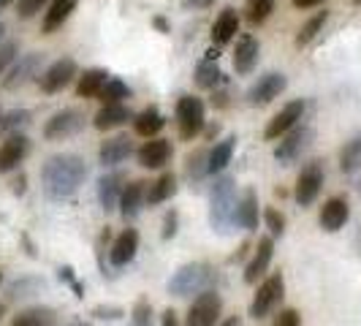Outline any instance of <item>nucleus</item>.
Masks as SVG:
<instances>
[{
    "mask_svg": "<svg viewBox=\"0 0 361 326\" xmlns=\"http://www.w3.org/2000/svg\"><path fill=\"white\" fill-rule=\"evenodd\" d=\"M85 180H87V163L73 152L52 155L41 166V185H44V193L52 201L71 199L85 185Z\"/></svg>",
    "mask_w": 361,
    "mask_h": 326,
    "instance_id": "nucleus-1",
    "label": "nucleus"
},
{
    "mask_svg": "<svg viewBox=\"0 0 361 326\" xmlns=\"http://www.w3.org/2000/svg\"><path fill=\"white\" fill-rule=\"evenodd\" d=\"M236 180L228 174H217L209 188V226L220 236H231L236 229Z\"/></svg>",
    "mask_w": 361,
    "mask_h": 326,
    "instance_id": "nucleus-2",
    "label": "nucleus"
},
{
    "mask_svg": "<svg viewBox=\"0 0 361 326\" xmlns=\"http://www.w3.org/2000/svg\"><path fill=\"white\" fill-rule=\"evenodd\" d=\"M217 280L215 267L204 264V261H193V264H182L180 270L169 277V294L174 296H199L201 291L212 289Z\"/></svg>",
    "mask_w": 361,
    "mask_h": 326,
    "instance_id": "nucleus-3",
    "label": "nucleus"
},
{
    "mask_svg": "<svg viewBox=\"0 0 361 326\" xmlns=\"http://www.w3.org/2000/svg\"><path fill=\"white\" fill-rule=\"evenodd\" d=\"M283 296H286V277H283V272H271V274H267L261 280V286L255 289L253 302H250V315H253L255 321L269 318L271 313L280 308Z\"/></svg>",
    "mask_w": 361,
    "mask_h": 326,
    "instance_id": "nucleus-4",
    "label": "nucleus"
},
{
    "mask_svg": "<svg viewBox=\"0 0 361 326\" xmlns=\"http://www.w3.org/2000/svg\"><path fill=\"white\" fill-rule=\"evenodd\" d=\"M312 139H315V128L299 123V126L290 128L288 133L277 142V147H274V161L280 163V166H293L312 147Z\"/></svg>",
    "mask_w": 361,
    "mask_h": 326,
    "instance_id": "nucleus-5",
    "label": "nucleus"
},
{
    "mask_svg": "<svg viewBox=\"0 0 361 326\" xmlns=\"http://www.w3.org/2000/svg\"><path fill=\"white\" fill-rule=\"evenodd\" d=\"M207 126V111L204 101L196 95H182L177 101V128H180L182 142H193Z\"/></svg>",
    "mask_w": 361,
    "mask_h": 326,
    "instance_id": "nucleus-6",
    "label": "nucleus"
},
{
    "mask_svg": "<svg viewBox=\"0 0 361 326\" xmlns=\"http://www.w3.org/2000/svg\"><path fill=\"white\" fill-rule=\"evenodd\" d=\"M220 313H223V296L215 289L201 291L188 308L185 326H215Z\"/></svg>",
    "mask_w": 361,
    "mask_h": 326,
    "instance_id": "nucleus-7",
    "label": "nucleus"
},
{
    "mask_svg": "<svg viewBox=\"0 0 361 326\" xmlns=\"http://www.w3.org/2000/svg\"><path fill=\"white\" fill-rule=\"evenodd\" d=\"M41 66H44V52H27L22 54L19 60L11 63V68L6 71L3 76V87L6 90H19V87H25V85H30V82H36L41 79Z\"/></svg>",
    "mask_w": 361,
    "mask_h": 326,
    "instance_id": "nucleus-8",
    "label": "nucleus"
},
{
    "mask_svg": "<svg viewBox=\"0 0 361 326\" xmlns=\"http://www.w3.org/2000/svg\"><path fill=\"white\" fill-rule=\"evenodd\" d=\"M326 171L321 161H310L305 163V169L299 171L296 185H293V199L299 207H310L312 201L321 196V188H324Z\"/></svg>",
    "mask_w": 361,
    "mask_h": 326,
    "instance_id": "nucleus-9",
    "label": "nucleus"
},
{
    "mask_svg": "<svg viewBox=\"0 0 361 326\" xmlns=\"http://www.w3.org/2000/svg\"><path fill=\"white\" fill-rule=\"evenodd\" d=\"M85 128V114L79 109H60L44 123V139L47 142H63L71 139Z\"/></svg>",
    "mask_w": 361,
    "mask_h": 326,
    "instance_id": "nucleus-10",
    "label": "nucleus"
},
{
    "mask_svg": "<svg viewBox=\"0 0 361 326\" xmlns=\"http://www.w3.org/2000/svg\"><path fill=\"white\" fill-rule=\"evenodd\" d=\"M76 71L79 68H76V60L73 57H60V60H54L52 66L44 68L38 85H41V90L47 92V95H54V92L66 90L71 85L73 79H76Z\"/></svg>",
    "mask_w": 361,
    "mask_h": 326,
    "instance_id": "nucleus-11",
    "label": "nucleus"
},
{
    "mask_svg": "<svg viewBox=\"0 0 361 326\" xmlns=\"http://www.w3.org/2000/svg\"><path fill=\"white\" fill-rule=\"evenodd\" d=\"M286 87H288V76L286 73L280 71L264 73V76H258V82L247 90V104L250 107H267L274 98H280L286 92Z\"/></svg>",
    "mask_w": 361,
    "mask_h": 326,
    "instance_id": "nucleus-12",
    "label": "nucleus"
},
{
    "mask_svg": "<svg viewBox=\"0 0 361 326\" xmlns=\"http://www.w3.org/2000/svg\"><path fill=\"white\" fill-rule=\"evenodd\" d=\"M305 111H307V104L302 101V98H296V101H290L286 107L280 109L274 117L269 120V126L264 131V136L269 139V142H277V139H283L286 133H288L290 128H296L302 123V117H305Z\"/></svg>",
    "mask_w": 361,
    "mask_h": 326,
    "instance_id": "nucleus-13",
    "label": "nucleus"
},
{
    "mask_svg": "<svg viewBox=\"0 0 361 326\" xmlns=\"http://www.w3.org/2000/svg\"><path fill=\"white\" fill-rule=\"evenodd\" d=\"M271 258H274V236H258V242H255V250L250 255V261H247V267H245V283L247 286H255L267 270H269Z\"/></svg>",
    "mask_w": 361,
    "mask_h": 326,
    "instance_id": "nucleus-14",
    "label": "nucleus"
},
{
    "mask_svg": "<svg viewBox=\"0 0 361 326\" xmlns=\"http://www.w3.org/2000/svg\"><path fill=\"white\" fill-rule=\"evenodd\" d=\"M174 150H171V142L169 139H147L145 145L136 150V158H139V166L145 169H166L169 161H171Z\"/></svg>",
    "mask_w": 361,
    "mask_h": 326,
    "instance_id": "nucleus-15",
    "label": "nucleus"
},
{
    "mask_svg": "<svg viewBox=\"0 0 361 326\" xmlns=\"http://www.w3.org/2000/svg\"><path fill=\"white\" fill-rule=\"evenodd\" d=\"M30 152V139L25 133H14L0 145V174L14 171L19 163L27 158Z\"/></svg>",
    "mask_w": 361,
    "mask_h": 326,
    "instance_id": "nucleus-16",
    "label": "nucleus"
},
{
    "mask_svg": "<svg viewBox=\"0 0 361 326\" xmlns=\"http://www.w3.org/2000/svg\"><path fill=\"white\" fill-rule=\"evenodd\" d=\"M147 185L149 182L145 180L126 182L123 196H120V215L126 217V220H136V217L142 215V210H145L147 204Z\"/></svg>",
    "mask_w": 361,
    "mask_h": 326,
    "instance_id": "nucleus-17",
    "label": "nucleus"
},
{
    "mask_svg": "<svg viewBox=\"0 0 361 326\" xmlns=\"http://www.w3.org/2000/svg\"><path fill=\"white\" fill-rule=\"evenodd\" d=\"M258 57H261V44L255 36H239L234 47V71L239 76H247L253 73V68L258 66Z\"/></svg>",
    "mask_w": 361,
    "mask_h": 326,
    "instance_id": "nucleus-18",
    "label": "nucleus"
},
{
    "mask_svg": "<svg viewBox=\"0 0 361 326\" xmlns=\"http://www.w3.org/2000/svg\"><path fill=\"white\" fill-rule=\"evenodd\" d=\"M348 217H350V207H348V201H345L343 196H331V199L324 201L321 215H318V223H321V229H324V231L334 234V231H340L345 223H348Z\"/></svg>",
    "mask_w": 361,
    "mask_h": 326,
    "instance_id": "nucleus-19",
    "label": "nucleus"
},
{
    "mask_svg": "<svg viewBox=\"0 0 361 326\" xmlns=\"http://www.w3.org/2000/svg\"><path fill=\"white\" fill-rule=\"evenodd\" d=\"M130 155H133V145H130V139L123 136V133L120 136H111V139H106L104 145L98 147V163L104 169H114V166L126 163Z\"/></svg>",
    "mask_w": 361,
    "mask_h": 326,
    "instance_id": "nucleus-20",
    "label": "nucleus"
},
{
    "mask_svg": "<svg viewBox=\"0 0 361 326\" xmlns=\"http://www.w3.org/2000/svg\"><path fill=\"white\" fill-rule=\"evenodd\" d=\"M139 250V231L136 229H126L123 234H117V239L111 242V250H109V264L111 267H126L136 258Z\"/></svg>",
    "mask_w": 361,
    "mask_h": 326,
    "instance_id": "nucleus-21",
    "label": "nucleus"
},
{
    "mask_svg": "<svg viewBox=\"0 0 361 326\" xmlns=\"http://www.w3.org/2000/svg\"><path fill=\"white\" fill-rule=\"evenodd\" d=\"M123 188H126V177L120 171H109L98 180V204L104 212H114L120 207Z\"/></svg>",
    "mask_w": 361,
    "mask_h": 326,
    "instance_id": "nucleus-22",
    "label": "nucleus"
},
{
    "mask_svg": "<svg viewBox=\"0 0 361 326\" xmlns=\"http://www.w3.org/2000/svg\"><path fill=\"white\" fill-rule=\"evenodd\" d=\"M79 0H49L47 11H44V22H41V33L44 36H52L54 30H60L66 25V19L76 11Z\"/></svg>",
    "mask_w": 361,
    "mask_h": 326,
    "instance_id": "nucleus-23",
    "label": "nucleus"
},
{
    "mask_svg": "<svg viewBox=\"0 0 361 326\" xmlns=\"http://www.w3.org/2000/svg\"><path fill=\"white\" fill-rule=\"evenodd\" d=\"M258 220H261V204H258V193L253 188H247L239 204H236V226L245 229V231H255L258 229Z\"/></svg>",
    "mask_w": 361,
    "mask_h": 326,
    "instance_id": "nucleus-24",
    "label": "nucleus"
},
{
    "mask_svg": "<svg viewBox=\"0 0 361 326\" xmlns=\"http://www.w3.org/2000/svg\"><path fill=\"white\" fill-rule=\"evenodd\" d=\"M239 33V14H236L234 6H226L220 14H217L215 25H212V44L217 47H223V44H228L231 38Z\"/></svg>",
    "mask_w": 361,
    "mask_h": 326,
    "instance_id": "nucleus-25",
    "label": "nucleus"
},
{
    "mask_svg": "<svg viewBox=\"0 0 361 326\" xmlns=\"http://www.w3.org/2000/svg\"><path fill=\"white\" fill-rule=\"evenodd\" d=\"M128 120H133V111L126 104H104V107L98 109L92 126L98 128V131H111V128L126 126Z\"/></svg>",
    "mask_w": 361,
    "mask_h": 326,
    "instance_id": "nucleus-26",
    "label": "nucleus"
},
{
    "mask_svg": "<svg viewBox=\"0 0 361 326\" xmlns=\"http://www.w3.org/2000/svg\"><path fill=\"white\" fill-rule=\"evenodd\" d=\"M163 126H166V117L161 114L158 107H147L145 111L133 114V131H136V136H142V139H155L163 131Z\"/></svg>",
    "mask_w": 361,
    "mask_h": 326,
    "instance_id": "nucleus-27",
    "label": "nucleus"
},
{
    "mask_svg": "<svg viewBox=\"0 0 361 326\" xmlns=\"http://www.w3.org/2000/svg\"><path fill=\"white\" fill-rule=\"evenodd\" d=\"M196 85H199L201 90H217V85L223 82V71H220V66H217V52L215 49H209L204 60H199V66H196Z\"/></svg>",
    "mask_w": 361,
    "mask_h": 326,
    "instance_id": "nucleus-28",
    "label": "nucleus"
},
{
    "mask_svg": "<svg viewBox=\"0 0 361 326\" xmlns=\"http://www.w3.org/2000/svg\"><path fill=\"white\" fill-rule=\"evenodd\" d=\"M234 150H236V139L234 136H226L223 142H217L212 150H209V158H207V171L215 177V174H223L226 166L231 163L234 158Z\"/></svg>",
    "mask_w": 361,
    "mask_h": 326,
    "instance_id": "nucleus-29",
    "label": "nucleus"
},
{
    "mask_svg": "<svg viewBox=\"0 0 361 326\" xmlns=\"http://www.w3.org/2000/svg\"><path fill=\"white\" fill-rule=\"evenodd\" d=\"M174 193H177V177L171 171H163L158 180L147 185V204L149 207H158V204L171 199Z\"/></svg>",
    "mask_w": 361,
    "mask_h": 326,
    "instance_id": "nucleus-30",
    "label": "nucleus"
},
{
    "mask_svg": "<svg viewBox=\"0 0 361 326\" xmlns=\"http://www.w3.org/2000/svg\"><path fill=\"white\" fill-rule=\"evenodd\" d=\"M109 82L106 68H87L76 82V95L79 98H98V92L104 90V85Z\"/></svg>",
    "mask_w": 361,
    "mask_h": 326,
    "instance_id": "nucleus-31",
    "label": "nucleus"
},
{
    "mask_svg": "<svg viewBox=\"0 0 361 326\" xmlns=\"http://www.w3.org/2000/svg\"><path fill=\"white\" fill-rule=\"evenodd\" d=\"M30 120H33L30 109H8V111H3L0 114V136H14L22 128L30 126Z\"/></svg>",
    "mask_w": 361,
    "mask_h": 326,
    "instance_id": "nucleus-32",
    "label": "nucleus"
},
{
    "mask_svg": "<svg viewBox=\"0 0 361 326\" xmlns=\"http://www.w3.org/2000/svg\"><path fill=\"white\" fill-rule=\"evenodd\" d=\"M207 158H209V152L207 150H193L188 158H185V177L190 185H199L209 171H207Z\"/></svg>",
    "mask_w": 361,
    "mask_h": 326,
    "instance_id": "nucleus-33",
    "label": "nucleus"
},
{
    "mask_svg": "<svg viewBox=\"0 0 361 326\" xmlns=\"http://www.w3.org/2000/svg\"><path fill=\"white\" fill-rule=\"evenodd\" d=\"M54 313L49 308H27L17 313L14 326H52Z\"/></svg>",
    "mask_w": 361,
    "mask_h": 326,
    "instance_id": "nucleus-34",
    "label": "nucleus"
},
{
    "mask_svg": "<svg viewBox=\"0 0 361 326\" xmlns=\"http://www.w3.org/2000/svg\"><path fill=\"white\" fill-rule=\"evenodd\" d=\"M340 169L345 174H356L361 169V136L350 139L340 152Z\"/></svg>",
    "mask_w": 361,
    "mask_h": 326,
    "instance_id": "nucleus-35",
    "label": "nucleus"
},
{
    "mask_svg": "<svg viewBox=\"0 0 361 326\" xmlns=\"http://www.w3.org/2000/svg\"><path fill=\"white\" fill-rule=\"evenodd\" d=\"M326 19H329V11H318V14H312V17L299 28V33H296V47H307L310 41L324 30Z\"/></svg>",
    "mask_w": 361,
    "mask_h": 326,
    "instance_id": "nucleus-36",
    "label": "nucleus"
},
{
    "mask_svg": "<svg viewBox=\"0 0 361 326\" xmlns=\"http://www.w3.org/2000/svg\"><path fill=\"white\" fill-rule=\"evenodd\" d=\"M128 98H130V87L123 79H109L106 85H104V90L98 92L101 104H126Z\"/></svg>",
    "mask_w": 361,
    "mask_h": 326,
    "instance_id": "nucleus-37",
    "label": "nucleus"
},
{
    "mask_svg": "<svg viewBox=\"0 0 361 326\" xmlns=\"http://www.w3.org/2000/svg\"><path fill=\"white\" fill-rule=\"evenodd\" d=\"M274 3L277 0H247L245 3V17H247V22L250 25H264L271 17V11H274Z\"/></svg>",
    "mask_w": 361,
    "mask_h": 326,
    "instance_id": "nucleus-38",
    "label": "nucleus"
},
{
    "mask_svg": "<svg viewBox=\"0 0 361 326\" xmlns=\"http://www.w3.org/2000/svg\"><path fill=\"white\" fill-rule=\"evenodd\" d=\"M264 223H267V229H269L271 236L286 234V215H283L277 207H267V210H264Z\"/></svg>",
    "mask_w": 361,
    "mask_h": 326,
    "instance_id": "nucleus-39",
    "label": "nucleus"
},
{
    "mask_svg": "<svg viewBox=\"0 0 361 326\" xmlns=\"http://www.w3.org/2000/svg\"><path fill=\"white\" fill-rule=\"evenodd\" d=\"M130 321H133V326H152V308H149L147 299H139V302L133 305Z\"/></svg>",
    "mask_w": 361,
    "mask_h": 326,
    "instance_id": "nucleus-40",
    "label": "nucleus"
},
{
    "mask_svg": "<svg viewBox=\"0 0 361 326\" xmlns=\"http://www.w3.org/2000/svg\"><path fill=\"white\" fill-rule=\"evenodd\" d=\"M17 52H19V47L14 41H6V44L0 47V76L11 68V63L17 60Z\"/></svg>",
    "mask_w": 361,
    "mask_h": 326,
    "instance_id": "nucleus-41",
    "label": "nucleus"
},
{
    "mask_svg": "<svg viewBox=\"0 0 361 326\" xmlns=\"http://www.w3.org/2000/svg\"><path fill=\"white\" fill-rule=\"evenodd\" d=\"M271 326H302V315H299V310L286 308L274 315V324Z\"/></svg>",
    "mask_w": 361,
    "mask_h": 326,
    "instance_id": "nucleus-42",
    "label": "nucleus"
},
{
    "mask_svg": "<svg viewBox=\"0 0 361 326\" xmlns=\"http://www.w3.org/2000/svg\"><path fill=\"white\" fill-rule=\"evenodd\" d=\"M177 226H180V212L177 210H169L166 217H163V231H161L163 239H171V236L177 234Z\"/></svg>",
    "mask_w": 361,
    "mask_h": 326,
    "instance_id": "nucleus-43",
    "label": "nucleus"
},
{
    "mask_svg": "<svg viewBox=\"0 0 361 326\" xmlns=\"http://www.w3.org/2000/svg\"><path fill=\"white\" fill-rule=\"evenodd\" d=\"M92 315H95V318H101V321H117V318H123V315H126V310H123V308H106V305H98V308L92 310Z\"/></svg>",
    "mask_w": 361,
    "mask_h": 326,
    "instance_id": "nucleus-44",
    "label": "nucleus"
},
{
    "mask_svg": "<svg viewBox=\"0 0 361 326\" xmlns=\"http://www.w3.org/2000/svg\"><path fill=\"white\" fill-rule=\"evenodd\" d=\"M49 0H19V17L30 19L33 14L41 11V6H47Z\"/></svg>",
    "mask_w": 361,
    "mask_h": 326,
    "instance_id": "nucleus-45",
    "label": "nucleus"
},
{
    "mask_svg": "<svg viewBox=\"0 0 361 326\" xmlns=\"http://www.w3.org/2000/svg\"><path fill=\"white\" fill-rule=\"evenodd\" d=\"M161 326H185L180 321V315L174 313V310L169 308V310H163V315H161Z\"/></svg>",
    "mask_w": 361,
    "mask_h": 326,
    "instance_id": "nucleus-46",
    "label": "nucleus"
},
{
    "mask_svg": "<svg viewBox=\"0 0 361 326\" xmlns=\"http://www.w3.org/2000/svg\"><path fill=\"white\" fill-rule=\"evenodd\" d=\"M60 277H66V280L71 283L73 291H76V296H85V294H82V286H79V283H76V277H73L71 267H63V270H60Z\"/></svg>",
    "mask_w": 361,
    "mask_h": 326,
    "instance_id": "nucleus-47",
    "label": "nucleus"
},
{
    "mask_svg": "<svg viewBox=\"0 0 361 326\" xmlns=\"http://www.w3.org/2000/svg\"><path fill=\"white\" fill-rule=\"evenodd\" d=\"M182 6L185 8H209V6H215V0H182Z\"/></svg>",
    "mask_w": 361,
    "mask_h": 326,
    "instance_id": "nucleus-48",
    "label": "nucleus"
},
{
    "mask_svg": "<svg viewBox=\"0 0 361 326\" xmlns=\"http://www.w3.org/2000/svg\"><path fill=\"white\" fill-rule=\"evenodd\" d=\"M293 3V8H315V6H321V3H326V0H290Z\"/></svg>",
    "mask_w": 361,
    "mask_h": 326,
    "instance_id": "nucleus-49",
    "label": "nucleus"
},
{
    "mask_svg": "<svg viewBox=\"0 0 361 326\" xmlns=\"http://www.w3.org/2000/svg\"><path fill=\"white\" fill-rule=\"evenodd\" d=\"M25 191H27V177H25V174H19L17 180H14V193H17V196H22Z\"/></svg>",
    "mask_w": 361,
    "mask_h": 326,
    "instance_id": "nucleus-50",
    "label": "nucleus"
},
{
    "mask_svg": "<svg viewBox=\"0 0 361 326\" xmlns=\"http://www.w3.org/2000/svg\"><path fill=\"white\" fill-rule=\"evenodd\" d=\"M152 22H155V28H158L161 33H169V30H171V28H169V22H166V19H163V17H155V19H152Z\"/></svg>",
    "mask_w": 361,
    "mask_h": 326,
    "instance_id": "nucleus-51",
    "label": "nucleus"
},
{
    "mask_svg": "<svg viewBox=\"0 0 361 326\" xmlns=\"http://www.w3.org/2000/svg\"><path fill=\"white\" fill-rule=\"evenodd\" d=\"M220 326H242V318H239V315H231V318H226Z\"/></svg>",
    "mask_w": 361,
    "mask_h": 326,
    "instance_id": "nucleus-52",
    "label": "nucleus"
},
{
    "mask_svg": "<svg viewBox=\"0 0 361 326\" xmlns=\"http://www.w3.org/2000/svg\"><path fill=\"white\" fill-rule=\"evenodd\" d=\"M217 133H220V126H209V131H207V139H215Z\"/></svg>",
    "mask_w": 361,
    "mask_h": 326,
    "instance_id": "nucleus-53",
    "label": "nucleus"
},
{
    "mask_svg": "<svg viewBox=\"0 0 361 326\" xmlns=\"http://www.w3.org/2000/svg\"><path fill=\"white\" fill-rule=\"evenodd\" d=\"M247 250H250V245H247V242H245V245H242V248H239V250H236V255H234V258H242V255L247 253Z\"/></svg>",
    "mask_w": 361,
    "mask_h": 326,
    "instance_id": "nucleus-54",
    "label": "nucleus"
},
{
    "mask_svg": "<svg viewBox=\"0 0 361 326\" xmlns=\"http://www.w3.org/2000/svg\"><path fill=\"white\" fill-rule=\"evenodd\" d=\"M3 36H6V25L0 22V47H3Z\"/></svg>",
    "mask_w": 361,
    "mask_h": 326,
    "instance_id": "nucleus-55",
    "label": "nucleus"
},
{
    "mask_svg": "<svg viewBox=\"0 0 361 326\" xmlns=\"http://www.w3.org/2000/svg\"><path fill=\"white\" fill-rule=\"evenodd\" d=\"M3 313H6V308H3V305H0V321H3Z\"/></svg>",
    "mask_w": 361,
    "mask_h": 326,
    "instance_id": "nucleus-56",
    "label": "nucleus"
},
{
    "mask_svg": "<svg viewBox=\"0 0 361 326\" xmlns=\"http://www.w3.org/2000/svg\"><path fill=\"white\" fill-rule=\"evenodd\" d=\"M356 188H359V193H361V180H359V185H356Z\"/></svg>",
    "mask_w": 361,
    "mask_h": 326,
    "instance_id": "nucleus-57",
    "label": "nucleus"
},
{
    "mask_svg": "<svg viewBox=\"0 0 361 326\" xmlns=\"http://www.w3.org/2000/svg\"><path fill=\"white\" fill-rule=\"evenodd\" d=\"M0 283H3V272H0Z\"/></svg>",
    "mask_w": 361,
    "mask_h": 326,
    "instance_id": "nucleus-58",
    "label": "nucleus"
},
{
    "mask_svg": "<svg viewBox=\"0 0 361 326\" xmlns=\"http://www.w3.org/2000/svg\"><path fill=\"white\" fill-rule=\"evenodd\" d=\"M3 3H6V0H0V6H3Z\"/></svg>",
    "mask_w": 361,
    "mask_h": 326,
    "instance_id": "nucleus-59",
    "label": "nucleus"
},
{
    "mask_svg": "<svg viewBox=\"0 0 361 326\" xmlns=\"http://www.w3.org/2000/svg\"><path fill=\"white\" fill-rule=\"evenodd\" d=\"M353 3H361V0H353Z\"/></svg>",
    "mask_w": 361,
    "mask_h": 326,
    "instance_id": "nucleus-60",
    "label": "nucleus"
}]
</instances>
